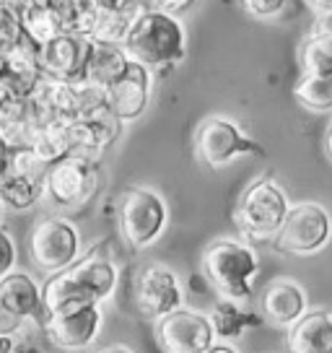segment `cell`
Wrapping results in <instances>:
<instances>
[{
	"instance_id": "cell-1",
	"label": "cell",
	"mask_w": 332,
	"mask_h": 353,
	"mask_svg": "<svg viewBox=\"0 0 332 353\" xmlns=\"http://www.w3.org/2000/svg\"><path fill=\"white\" fill-rule=\"evenodd\" d=\"M122 47L135 63L151 70L174 68L187 57V29L174 13L143 11Z\"/></svg>"
},
{
	"instance_id": "cell-2",
	"label": "cell",
	"mask_w": 332,
	"mask_h": 353,
	"mask_svg": "<svg viewBox=\"0 0 332 353\" xmlns=\"http://www.w3.org/2000/svg\"><path fill=\"white\" fill-rule=\"evenodd\" d=\"M200 268L223 299H234L244 304L252 296L255 278L260 273V257L242 239L218 236L203 250Z\"/></svg>"
},
{
	"instance_id": "cell-3",
	"label": "cell",
	"mask_w": 332,
	"mask_h": 353,
	"mask_svg": "<svg viewBox=\"0 0 332 353\" xmlns=\"http://www.w3.org/2000/svg\"><path fill=\"white\" fill-rule=\"evenodd\" d=\"M29 99L34 101V107L45 122H78L107 107V91L96 83H91L86 76L68 78V81L42 76V81L37 83Z\"/></svg>"
},
{
	"instance_id": "cell-4",
	"label": "cell",
	"mask_w": 332,
	"mask_h": 353,
	"mask_svg": "<svg viewBox=\"0 0 332 353\" xmlns=\"http://www.w3.org/2000/svg\"><path fill=\"white\" fill-rule=\"evenodd\" d=\"M291 205L293 203L288 198V190L273 176H262L242 192L234 210V221L239 232L247 234L249 239L273 242L286 223Z\"/></svg>"
},
{
	"instance_id": "cell-5",
	"label": "cell",
	"mask_w": 332,
	"mask_h": 353,
	"mask_svg": "<svg viewBox=\"0 0 332 353\" xmlns=\"http://www.w3.org/2000/svg\"><path fill=\"white\" fill-rule=\"evenodd\" d=\"M117 226L133 250H148L164 236L169 226V203L154 188L135 185L120 200Z\"/></svg>"
},
{
	"instance_id": "cell-6",
	"label": "cell",
	"mask_w": 332,
	"mask_h": 353,
	"mask_svg": "<svg viewBox=\"0 0 332 353\" xmlns=\"http://www.w3.org/2000/svg\"><path fill=\"white\" fill-rule=\"evenodd\" d=\"M81 229L68 216H45L34 223L29 236V260L39 273H63L81 260Z\"/></svg>"
},
{
	"instance_id": "cell-7",
	"label": "cell",
	"mask_w": 332,
	"mask_h": 353,
	"mask_svg": "<svg viewBox=\"0 0 332 353\" xmlns=\"http://www.w3.org/2000/svg\"><path fill=\"white\" fill-rule=\"evenodd\" d=\"M99 190V161L70 154L50 166L45 176V203L57 213L83 208Z\"/></svg>"
},
{
	"instance_id": "cell-8",
	"label": "cell",
	"mask_w": 332,
	"mask_h": 353,
	"mask_svg": "<svg viewBox=\"0 0 332 353\" xmlns=\"http://www.w3.org/2000/svg\"><path fill=\"white\" fill-rule=\"evenodd\" d=\"M332 242V213L322 203L301 200L288 210L283 229L273 239V250L291 257H314Z\"/></svg>"
},
{
	"instance_id": "cell-9",
	"label": "cell",
	"mask_w": 332,
	"mask_h": 353,
	"mask_svg": "<svg viewBox=\"0 0 332 353\" xmlns=\"http://www.w3.org/2000/svg\"><path fill=\"white\" fill-rule=\"evenodd\" d=\"M195 156L208 169H226L239 159L265 156V148L249 138L236 120L213 114L195 130Z\"/></svg>"
},
{
	"instance_id": "cell-10",
	"label": "cell",
	"mask_w": 332,
	"mask_h": 353,
	"mask_svg": "<svg viewBox=\"0 0 332 353\" xmlns=\"http://www.w3.org/2000/svg\"><path fill=\"white\" fill-rule=\"evenodd\" d=\"M133 301L141 317L158 322L161 317L185 307V288L169 265L148 263L133 278Z\"/></svg>"
},
{
	"instance_id": "cell-11",
	"label": "cell",
	"mask_w": 332,
	"mask_h": 353,
	"mask_svg": "<svg viewBox=\"0 0 332 353\" xmlns=\"http://www.w3.org/2000/svg\"><path fill=\"white\" fill-rule=\"evenodd\" d=\"M104 325V309L96 301H76L47 314L45 335L60 351H86L91 348Z\"/></svg>"
},
{
	"instance_id": "cell-12",
	"label": "cell",
	"mask_w": 332,
	"mask_h": 353,
	"mask_svg": "<svg viewBox=\"0 0 332 353\" xmlns=\"http://www.w3.org/2000/svg\"><path fill=\"white\" fill-rule=\"evenodd\" d=\"M45 317L42 286L23 270H13L0 281V338L23 335L26 325Z\"/></svg>"
},
{
	"instance_id": "cell-13",
	"label": "cell",
	"mask_w": 332,
	"mask_h": 353,
	"mask_svg": "<svg viewBox=\"0 0 332 353\" xmlns=\"http://www.w3.org/2000/svg\"><path fill=\"white\" fill-rule=\"evenodd\" d=\"M156 338L166 353H208L218 341L211 317L187 307H179L156 322Z\"/></svg>"
},
{
	"instance_id": "cell-14",
	"label": "cell",
	"mask_w": 332,
	"mask_h": 353,
	"mask_svg": "<svg viewBox=\"0 0 332 353\" xmlns=\"http://www.w3.org/2000/svg\"><path fill=\"white\" fill-rule=\"evenodd\" d=\"M154 99V70L143 63H130L127 73L107 88V110L125 125L141 120Z\"/></svg>"
},
{
	"instance_id": "cell-15",
	"label": "cell",
	"mask_w": 332,
	"mask_h": 353,
	"mask_svg": "<svg viewBox=\"0 0 332 353\" xmlns=\"http://www.w3.org/2000/svg\"><path fill=\"white\" fill-rule=\"evenodd\" d=\"M70 273L78 281L83 296L96 304H104L107 299L114 296L120 283V268L110 252H101V247H94L86 254H81V260L70 268Z\"/></svg>"
},
{
	"instance_id": "cell-16",
	"label": "cell",
	"mask_w": 332,
	"mask_h": 353,
	"mask_svg": "<svg viewBox=\"0 0 332 353\" xmlns=\"http://www.w3.org/2000/svg\"><path fill=\"white\" fill-rule=\"evenodd\" d=\"M91 44L94 39L89 37H81V34L65 32L55 37L52 42H47L39 47L42 52V68H45V76L60 78H81L86 70V60H89Z\"/></svg>"
},
{
	"instance_id": "cell-17",
	"label": "cell",
	"mask_w": 332,
	"mask_h": 353,
	"mask_svg": "<svg viewBox=\"0 0 332 353\" xmlns=\"http://www.w3.org/2000/svg\"><path fill=\"white\" fill-rule=\"evenodd\" d=\"M262 317L276 327H291L309 312V294L307 288L291 281V278H276L270 281L260 299Z\"/></svg>"
},
{
	"instance_id": "cell-18",
	"label": "cell",
	"mask_w": 332,
	"mask_h": 353,
	"mask_svg": "<svg viewBox=\"0 0 332 353\" xmlns=\"http://www.w3.org/2000/svg\"><path fill=\"white\" fill-rule=\"evenodd\" d=\"M125 122L114 117L107 107L91 114L86 120L70 122V141H73V154L89 156L99 161L104 151H110L112 145L122 138Z\"/></svg>"
},
{
	"instance_id": "cell-19",
	"label": "cell",
	"mask_w": 332,
	"mask_h": 353,
	"mask_svg": "<svg viewBox=\"0 0 332 353\" xmlns=\"http://www.w3.org/2000/svg\"><path fill=\"white\" fill-rule=\"evenodd\" d=\"M3 63H6V68H3L0 81L8 88V94L11 97H32V91L45 76L39 44H34L29 37H23L21 42L3 55Z\"/></svg>"
},
{
	"instance_id": "cell-20",
	"label": "cell",
	"mask_w": 332,
	"mask_h": 353,
	"mask_svg": "<svg viewBox=\"0 0 332 353\" xmlns=\"http://www.w3.org/2000/svg\"><path fill=\"white\" fill-rule=\"evenodd\" d=\"M42 117L29 97H8L0 101V141L11 151L29 148Z\"/></svg>"
},
{
	"instance_id": "cell-21",
	"label": "cell",
	"mask_w": 332,
	"mask_h": 353,
	"mask_svg": "<svg viewBox=\"0 0 332 353\" xmlns=\"http://www.w3.org/2000/svg\"><path fill=\"white\" fill-rule=\"evenodd\" d=\"M288 353H332V309H309L288 327Z\"/></svg>"
},
{
	"instance_id": "cell-22",
	"label": "cell",
	"mask_w": 332,
	"mask_h": 353,
	"mask_svg": "<svg viewBox=\"0 0 332 353\" xmlns=\"http://www.w3.org/2000/svg\"><path fill=\"white\" fill-rule=\"evenodd\" d=\"M68 6H70V0H37V3H29L26 8L19 11L23 34L39 47L52 42L60 34H65Z\"/></svg>"
},
{
	"instance_id": "cell-23",
	"label": "cell",
	"mask_w": 332,
	"mask_h": 353,
	"mask_svg": "<svg viewBox=\"0 0 332 353\" xmlns=\"http://www.w3.org/2000/svg\"><path fill=\"white\" fill-rule=\"evenodd\" d=\"M143 11H148L143 0H107V3H101L99 21L94 26L91 39L101 44H125L127 34Z\"/></svg>"
},
{
	"instance_id": "cell-24",
	"label": "cell",
	"mask_w": 332,
	"mask_h": 353,
	"mask_svg": "<svg viewBox=\"0 0 332 353\" xmlns=\"http://www.w3.org/2000/svg\"><path fill=\"white\" fill-rule=\"evenodd\" d=\"M130 63H133V57L127 55V50H125L122 44L94 42L91 44V52H89V60H86L83 76L89 78L91 83H96V86H101L107 91L114 81H120V78L127 73Z\"/></svg>"
},
{
	"instance_id": "cell-25",
	"label": "cell",
	"mask_w": 332,
	"mask_h": 353,
	"mask_svg": "<svg viewBox=\"0 0 332 353\" xmlns=\"http://www.w3.org/2000/svg\"><path fill=\"white\" fill-rule=\"evenodd\" d=\"M208 317H211V325L213 330H216V338L226 343L242 338L247 330H252V327L265 322V317H260L255 312L244 309L242 301H234V299H223V296L211 307Z\"/></svg>"
},
{
	"instance_id": "cell-26",
	"label": "cell",
	"mask_w": 332,
	"mask_h": 353,
	"mask_svg": "<svg viewBox=\"0 0 332 353\" xmlns=\"http://www.w3.org/2000/svg\"><path fill=\"white\" fill-rule=\"evenodd\" d=\"M45 200V182L6 169L0 174V203L8 213H26Z\"/></svg>"
},
{
	"instance_id": "cell-27",
	"label": "cell",
	"mask_w": 332,
	"mask_h": 353,
	"mask_svg": "<svg viewBox=\"0 0 332 353\" xmlns=\"http://www.w3.org/2000/svg\"><path fill=\"white\" fill-rule=\"evenodd\" d=\"M32 148L39 159H45L47 164L52 166L57 161H63L65 156L73 154V141H70V122L63 120H50L42 122L32 138Z\"/></svg>"
},
{
	"instance_id": "cell-28",
	"label": "cell",
	"mask_w": 332,
	"mask_h": 353,
	"mask_svg": "<svg viewBox=\"0 0 332 353\" xmlns=\"http://www.w3.org/2000/svg\"><path fill=\"white\" fill-rule=\"evenodd\" d=\"M293 99L309 112L332 110V76L322 73H301L293 83Z\"/></svg>"
},
{
	"instance_id": "cell-29",
	"label": "cell",
	"mask_w": 332,
	"mask_h": 353,
	"mask_svg": "<svg viewBox=\"0 0 332 353\" xmlns=\"http://www.w3.org/2000/svg\"><path fill=\"white\" fill-rule=\"evenodd\" d=\"M42 301H45V317H47V314H52L57 309L70 307V304H76V301H89V299L83 296L78 281L73 278L70 268H68L63 273L47 276L45 286H42Z\"/></svg>"
},
{
	"instance_id": "cell-30",
	"label": "cell",
	"mask_w": 332,
	"mask_h": 353,
	"mask_svg": "<svg viewBox=\"0 0 332 353\" xmlns=\"http://www.w3.org/2000/svg\"><path fill=\"white\" fill-rule=\"evenodd\" d=\"M301 73H322L332 76V37L330 34H309L299 50Z\"/></svg>"
},
{
	"instance_id": "cell-31",
	"label": "cell",
	"mask_w": 332,
	"mask_h": 353,
	"mask_svg": "<svg viewBox=\"0 0 332 353\" xmlns=\"http://www.w3.org/2000/svg\"><path fill=\"white\" fill-rule=\"evenodd\" d=\"M101 3L99 0H70L68 6V32L81 34V37H89L94 34V26L99 21Z\"/></svg>"
},
{
	"instance_id": "cell-32",
	"label": "cell",
	"mask_w": 332,
	"mask_h": 353,
	"mask_svg": "<svg viewBox=\"0 0 332 353\" xmlns=\"http://www.w3.org/2000/svg\"><path fill=\"white\" fill-rule=\"evenodd\" d=\"M8 169L19 172V174L34 176V179H42L45 182L47 172H50V164L45 159L34 154L32 148H19V151H11V161H8Z\"/></svg>"
},
{
	"instance_id": "cell-33",
	"label": "cell",
	"mask_w": 332,
	"mask_h": 353,
	"mask_svg": "<svg viewBox=\"0 0 332 353\" xmlns=\"http://www.w3.org/2000/svg\"><path fill=\"white\" fill-rule=\"evenodd\" d=\"M291 0H242V8L247 16H252L257 21H273L278 16H283Z\"/></svg>"
},
{
	"instance_id": "cell-34",
	"label": "cell",
	"mask_w": 332,
	"mask_h": 353,
	"mask_svg": "<svg viewBox=\"0 0 332 353\" xmlns=\"http://www.w3.org/2000/svg\"><path fill=\"white\" fill-rule=\"evenodd\" d=\"M16 260H19L16 242H13L11 234L0 226V281L6 276H11L13 270H16Z\"/></svg>"
},
{
	"instance_id": "cell-35",
	"label": "cell",
	"mask_w": 332,
	"mask_h": 353,
	"mask_svg": "<svg viewBox=\"0 0 332 353\" xmlns=\"http://www.w3.org/2000/svg\"><path fill=\"white\" fill-rule=\"evenodd\" d=\"M143 6L148 11H164V13L182 16V13L189 11L195 6V0H143Z\"/></svg>"
},
{
	"instance_id": "cell-36",
	"label": "cell",
	"mask_w": 332,
	"mask_h": 353,
	"mask_svg": "<svg viewBox=\"0 0 332 353\" xmlns=\"http://www.w3.org/2000/svg\"><path fill=\"white\" fill-rule=\"evenodd\" d=\"M0 353H39L23 335H3L0 338Z\"/></svg>"
},
{
	"instance_id": "cell-37",
	"label": "cell",
	"mask_w": 332,
	"mask_h": 353,
	"mask_svg": "<svg viewBox=\"0 0 332 353\" xmlns=\"http://www.w3.org/2000/svg\"><path fill=\"white\" fill-rule=\"evenodd\" d=\"M311 34H330L332 37V11L314 13V26H311Z\"/></svg>"
},
{
	"instance_id": "cell-38",
	"label": "cell",
	"mask_w": 332,
	"mask_h": 353,
	"mask_svg": "<svg viewBox=\"0 0 332 353\" xmlns=\"http://www.w3.org/2000/svg\"><path fill=\"white\" fill-rule=\"evenodd\" d=\"M94 353H135L130 345H125V343H112V345H104V348H99V351Z\"/></svg>"
},
{
	"instance_id": "cell-39",
	"label": "cell",
	"mask_w": 332,
	"mask_h": 353,
	"mask_svg": "<svg viewBox=\"0 0 332 353\" xmlns=\"http://www.w3.org/2000/svg\"><path fill=\"white\" fill-rule=\"evenodd\" d=\"M307 6H309L314 13H322V11H332V0H307Z\"/></svg>"
},
{
	"instance_id": "cell-40",
	"label": "cell",
	"mask_w": 332,
	"mask_h": 353,
	"mask_svg": "<svg viewBox=\"0 0 332 353\" xmlns=\"http://www.w3.org/2000/svg\"><path fill=\"white\" fill-rule=\"evenodd\" d=\"M208 353H239V348H234L231 343H226V341H216Z\"/></svg>"
},
{
	"instance_id": "cell-41",
	"label": "cell",
	"mask_w": 332,
	"mask_h": 353,
	"mask_svg": "<svg viewBox=\"0 0 332 353\" xmlns=\"http://www.w3.org/2000/svg\"><path fill=\"white\" fill-rule=\"evenodd\" d=\"M8 161H11V148L0 141V174L8 169Z\"/></svg>"
},
{
	"instance_id": "cell-42",
	"label": "cell",
	"mask_w": 332,
	"mask_h": 353,
	"mask_svg": "<svg viewBox=\"0 0 332 353\" xmlns=\"http://www.w3.org/2000/svg\"><path fill=\"white\" fill-rule=\"evenodd\" d=\"M324 154H327V159L332 161V122H330V128H327V132H324Z\"/></svg>"
},
{
	"instance_id": "cell-43",
	"label": "cell",
	"mask_w": 332,
	"mask_h": 353,
	"mask_svg": "<svg viewBox=\"0 0 332 353\" xmlns=\"http://www.w3.org/2000/svg\"><path fill=\"white\" fill-rule=\"evenodd\" d=\"M6 213H8V210L3 208V203H0V226H3V221H6Z\"/></svg>"
},
{
	"instance_id": "cell-44",
	"label": "cell",
	"mask_w": 332,
	"mask_h": 353,
	"mask_svg": "<svg viewBox=\"0 0 332 353\" xmlns=\"http://www.w3.org/2000/svg\"><path fill=\"white\" fill-rule=\"evenodd\" d=\"M3 68H6V63H3V55H0V78H3Z\"/></svg>"
},
{
	"instance_id": "cell-45",
	"label": "cell",
	"mask_w": 332,
	"mask_h": 353,
	"mask_svg": "<svg viewBox=\"0 0 332 353\" xmlns=\"http://www.w3.org/2000/svg\"><path fill=\"white\" fill-rule=\"evenodd\" d=\"M3 8H6V3H0V11H3Z\"/></svg>"
},
{
	"instance_id": "cell-46",
	"label": "cell",
	"mask_w": 332,
	"mask_h": 353,
	"mask_svg": "<svg viewBox=\"0 0 332 353\" xmlns=\"http://www.w3.org/2000/svg\"><path fill=\"white\" fill-rule=\"evenodd\" d=\"M0 3H8V0H0Z\"/></svg>"
},
{
	"instance_id": "cell-47",
	"label": "cell",
	"mask_w": 332,
	"mask_h": 353,
	"mask_svg": "<svg viewBox=\"0 0 332 353\" xmlns=\"http://www.w3.org/2000/svg\"><path fill=\"white\" fill-rule=\"evenodd\" d=\"M99 3H107V0H99Z\"/></svg>"
}]
</instances>
